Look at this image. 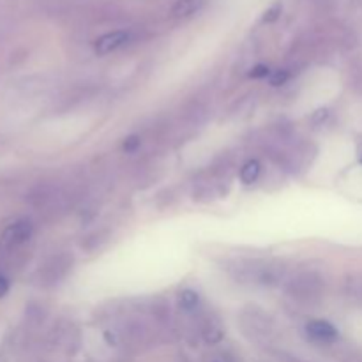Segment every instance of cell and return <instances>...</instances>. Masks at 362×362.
Wrapping results in <instances>:
<instances>
[{
    "label": "cell",
    "mask_w": 362,
    "mask_h": 362,
    "mask_svg": "<svg viewBox=\"0 0 362 362\" xmlns=\"http://www.w3.org/2000/svg\"><path fill=\"white\" fill-rule=\"evenodd\" d=\"M32 235V223L28 219H18L7 226L2 233V243L6 246H20L27 243Z\"/></svg>",
    "instance_id": "cell-1"
},
{
    "label": "cell",
    "mask_w": 362,
    "mask_h": 362,
    "mask_svg": "<svg viewBox=\"0 0 362 362\" xmlns=\"http://www.w3.org/2000/svg\"><path fill=\"white\" fill-rule=\"evenodd\" d=\"M345 293L349 299H352L354 303L362 306V274H354L346 278Z\"/></svg>",
    "instance_id": "cell-6"
},
{
    "label": "cell",
    "mask_w": 362,
    "mask_h": 362,
    "mask_svg": "<svg viewBox=\"0 0 362 362\" xmlns=\"http://www.w3.org/2000/svg\"><path fill=\"white\" fill-rule=\"evenodd\" d=\"M271 74H272L271 67L265 66V64H258V66H255L253 69L247 73V76L255 78V80H262V78H267V76H271Z\"/></svg>",
    "instance_id": "cell-11"
},
{
    "label": "cell",
    "mask_w": 362,
    "mask_h": 362,
    "mask_svg": "<svg viewBox=\"0 0 362 362\" xmlns=\"http://www.w3.org/2000/svg\"><path fill=\"white\" fill-rule=\"evenodd\" d=\"M296 362H299V361H296Z\"/></svg>",
    "instance_id": "cell-15"
},
{
    "label": "cell",
    "mask_w": 362,
    "mask_h": 362,
    "mask_svg": "<svg viewBox=\"0 0 362 362\" xmlns=\"http://www.w3.org/2000/svg\"><path fill=\"white\" fill-rule=\"evenodd\" d=\"M361 161H362V158H361Z\"/></svg>",
    "instance_id": "cell-16"
},
{
    "label": "cell",
    "mask_w": 362,
    "mask_h": 362,
    "mask_svg": "<svg viewBox=\"0 0 362 362\" xmlns=\"http://www.w3.org/2000/svg\"><path fill=\"white\" fill-rule=\"evenodd\" d=\"M327 117H329V110L327 108H322V110H318V112L313 113V117H311V122H313V124H322L325 119H327Z\"/></svg>",
    "instance_id": "cell-12"
},
{
    "label": "cell",
    "mask_w": 362,
    "mask_h": 362,
    "mask_svg": "<svg viewBox=\"0 0 362 362\" xmlns=\"http://www.w3.org/2000/svg\"><path fill=\"white\" fill-rule=\"evenodd\" d=\"M205 2L207 0H175L172 9H170V16L175 18V20H186V18L200 13L204 9Z\"/></svg>",
    "instance_id": "cell-5"
},
{
    "label": "cell",
    "mask_w": 362,
    "mask_h": 362,
    "mask_svg": "<svg viewBox=\"0 0 362 362\" xmlns=\"http://www.w3.org/2000/svg\"><path fill=\"white\" fill-rule=\"evenodd\" d=\"M292 292L293 297H297V299L310 300L313 297H318V293H320V279L315 274H310V272L299 276L297 279H293Z\"/></svg>",
    "instance_id": "cell-3"
},
{
    "label": "cell",
    "mask_w": 362,
    "mask_h": 362,
    "mask_svg": "<svg viewBox=\"0 0 362 362\" xmlns=\"http://www.w3.org/2000/svg\"><path fill=\"white\" fill-rule=\"evenodd\" d=\"M279 13H281V6H272L271 9H269L267 13H265L264 21H274V20H278Z\"/></svg>",
    "instance_id": "cell-13"
},
{
    "label": "cell",
    "mask_w": 362,
    "mask_h": 362,
    "mask_svg": "<svg viewBox=\"0 0 362 362\" xmlns=\"http://www.w3.org/2000/svg\"><path fill=\"white\" fill-rule=\"evenodd\" d=\"M308 336L320 343H332L339 338V332L331 322L327 320H311L306 325Z\"/></svg>",
    "instance_id": "cell-4"
},
{
    "label": "cell",
    "mask_w": 362,
    "mask_h": 362,
    "mask_svg": "<svg viewBox=\"0 0 362 362\" xmlns=\"http://www.w3.org/2000/svg\"><path fill=\"white\" fill-rule=\"evenodd\" d=\"M131 37V32L127 30H113L108 34L101 35L98 41L94 42V49L98 55H108V53L115 52L120 46L126 45Z\"/></svg>",
    "instance_id": "cell-2"
},
{
    "label": "cell",
    "mask_w": 362,
    "mask_h": 362,
    "mask_svg": "<svg viewBox=\"0 0 362 362\" xmlns=\"http://www.w3.org/2000/svg\"><path fill=\"white\" fill-rule=\"evenodd\" d=\"M290 80V73L286 69H278L269 76V81H271L272 87H281L286 81Z\"/></svg>",
    "instance_id": "cell-9"
},
{
    "label": "cell",
    "mask_w": 362,
    "mask_h": 362,
    "mask_svg": "<svg viewBox=\"0 0 362 362\" xmlns=\"http://www.w3.org/2000/svg\"><path fill=\"white\" fill-rule=\"evenodd\" d=\"M9 292V281H7L6 276L0 274V297H4Z\"/></svg>",
    "instance_id": "cell-14"
},
{
    "label": "cell",
    "mask_w": 362,
    "mask_h": 362,
    "mask_svg": "<svg viewBox=\"0 0 362 362\" xmlns=\"http://www.w3.org/2000/svg\"><path fill=\"white\" fill-rule=\"evenodd\" d=\"M140 145H141V138L138 136V134H131V136H127L126 140H124L122 151L127 152V154H131V152H136L138 148H140Z\"/></svg>",
    "instance_id": "cell-10"
},
{
    "label": "cell",
    "mask_w": 362,
    "mask_h": 362,
    "mask_svg": "<svg viewBox=\"0 0 362 362\" xmlns=\"http://www.w3.org/2000/svg\"><path fill=\"white\" fill-rule=\"evenodd\" d=\"M260 172H262L260 163H258L257 159H251V161H247L246 165L240 168V180H243L244 184H253L255 180L260 177Z\"/></svg>",
    "instance_id": "cell-7"
},
{
    "label": "cell",
    "mask_w": 362,
    "mask_h": 362,
    "mask_svg": "<svg viewBox=\"0 0 362 362\" xmlns=\"http://www.w3.org/2000/svg\"><path fill=\"white\" fill-rule=\"evenodd\" d=\"M198 303H200V296L194 290L186 288L179 293V306L184 308V310H194L198 306Z\"/></svg>",
    "instance_id": "cell-8"
}]
</instances>
